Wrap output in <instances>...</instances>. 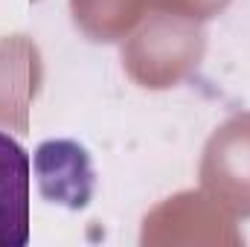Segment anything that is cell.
Masks as SVG:
<instances>
[{"label":"cell","mask_w":250,"mask_h":247,"mask_svg":"<svg viewBox=\"0 0 250 247\" xmlns=\"http://www.w3.org/2000/svg\"><path fill=\"white\" fill-rule=\"evenodd\" d=\"M29 242V154L0 131V247Z\"/></svg>","instance_id":"cell-1"}]
</instances>
